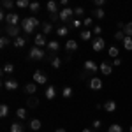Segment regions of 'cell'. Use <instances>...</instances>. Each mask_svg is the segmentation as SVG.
I'll return each instance as SVG.
<instances>
[{
  "instance_id": "6da1fadb",
  "label": "cell",
  "mask_w": 132,
  "mask_h": 132,
  "mask_svg": "<svg viewBox=\"0 0 132 132\" xmlns=\"http://www.w3.org/2000/svg\"><path fill=\"white\" fill-rule=\"evenodd\" d=\"M37 27H39V20L35 16H28V18L21 20V28L25 30V34H32Z\"/></svg>"
},
{
  "instance_id": "7a4b0ae2",
  "label": "cell",
  "mask_w": 132,
  "mask_h": 132,
  "mask_svg": "<svg viewBox=\"0 0 132 132\" xmlns=\"http://www.w3.org/2000/svg\"><path fill=\"white\" fill-rule=\"evenodd\" d=\"M28 56H30L32 60H42V58L46 56V53H44L41 48H37V46H35V48H32V50H30Z\"/></svg>"
},
{
  "instance_id": "3957f363",
  "label": "cell",
  "mask_w": 132,
  "mask_h": 132,
  "mask_svg": "<svg viewBox=\"0 0 132 132\" xmlns=\"http://www.w3.org/2000/svg\"><path fill=\"white\" fill-rule=\"evenodd\" d=\"M7 27H18V23H20V16L16 14V12H7Z\"/></svg>"
},
{
  "instance_id": "277c9868",
  "label": "cell",
  "mask_w": 132,
  "mask_h": 132,
  "mask_svg": "<svg viewBox=\"0 0 132 132\" xmlns=\"http://www.w3.org/2000/svg\"><path fill=\"white\" fill-rule=\"evenodd\" d=\"M34 83H37V85H46V83H48V76L41 71H35L34 72Z\"/></svg>"
},
{
  "instance_id": "5b68a950",
  "label": "cell",
  "mask_w": 132,
  "mask_h": 132,
  "mask_svg": "<svg viewBox=\"0 0 132 132\" xmlns=\"http://www.w3.org/2000/svg\"><path fill=\"white\" fill-rule=\"evenodd\" d=\"M5 32H7V37L18 39V37H20V32H21V27H7Z\"/></svg>"
},
{
  "instance_id": "8992f818",
  "label": "cell",
  "mask_w": 132,
  "mask_h": 132,
  "mask_svg": "<svg viewBox=\"0 0 132 132\" xmlns=\"http://www.w3.org/2000/svg\"><path fill=\"white\" fill-rule=\"evenodd\" d=\"M104 46H106V41H104L102 37H95V39H93V44H92L93 51H102Z\"/></svg>"
},
{
  "instance_id": "52a82bcc",
  "label": "cell",
  "mask_w": 132,
  "mask_h": 132,
  "mask_svg": "<svg viewBox=\"0 0 132 132\" xmlns=\"http://www.w3.org/2000/svg\"><path fill=\"white\" fill-rule=\"evenodd\" d=\"M85 71L86 72H97L99 71V65H97L93 60H86L85 62Z\"/></svg>"
},
{
  "instance_id": "ba28073f",
  "label": "cell",
  "mask_w": 132,
  "mask_h": 132,
  "mask_svg": "<svg viewBox=\"0 0 132 132\" xmlns=\"http://www.w3.org/2000/svg\"><path fill=\"white\" fill-rule=\"evenodd\" d=\"M72 14H74V11H72L71 7H63V9L60 11V20H62V21H67V20L72 16Z\"/></svg>"
},
{
  "instance_id": "9c48e42d",
  "label": "cell",
  "mask_w": 132,
  "mask_h": 132,
  "mask_svg": "<svg viewBox=\"0 0 132 132\" xmlns=\"http://www.w3.org/2000/svg\"><path fill=\"white\" fill-rule=\"evenodd\" d=\"M99 69H101V72H102V74H106V76H109V74L113 72V67L108 63V62H102L101 65H99Z\"/></svg>"
},
{
  "instance_id": "30bf717a",
  "label": "cell",
  "mask_w": 132,
  "mask_h": 132,
  "mask_svg": "<svg viewBox=\"0 0 132 132\" xmlns=\"http://www.w3.org/2000/svg\"><path fill=\"white\" fill-rule=\"evenodd\" d=\"M44 44H48L46 35H44V34H37V35H35V46H37V48H42Z\"/></svg>"
},
{
  "instance_id": "8fae6325",
  "label": "cell",
  "mask_w": 132,
  "mask_h": 132,
  "mask_svg": "<svg viewBox=\"0 0 132 132\" xmlns=\"http://www.w3.org/2000/svg\"><path fill=\"white\" fill-rule=\"evenodd\" d=\"M35 92H37V83H27V85H25V93L34 95Z\"/></svg>"
},
{
  "instance_id": "7c38bea8",
  "label": "cell",
  "mask_w": 132,
  "mask_h": 132,
  "mask_svg": "<svg viewBox=\"0 0 132 132\" xmlns=\"http://www.w3.org/2000/svg\"><path fill=\"white\" fill-rule=\"evenodd\" d=\"M88 86H90L92 90H101L102 88V81L99 79V78H93V79H90V85H88Z\"/></svg>"
},
{
  "instance_id": "4fadbf2b",
  "label": "cell",
  "mask_w": 132,
  "mask_h": 132,
  "mask_svg": "<svg viewBox=\"0 0 132 132\" xmlns=\"http://www.w3.org/2000/svg\"><path fill=\"white\" fill-rule=\"evenodd\" d=\"M46 7H48V11H50V14H58V5H56V2L50 0Z\"/></svg>"
},
{
  "instance_id": "5bb4252c",
  "label": "cell",
  "mask_w": 132,
  "mask_h": 132,
  "mask_svg": "<svg viewBox=\"0 0 132 132\" xmlns=\"http://www.w3.org/2000/svg\"><path fill=\"white\" fill-rule=\"evenodd\" d=\"M55 97H56V90H55V86H48V88H46V99L53 101Z\"/></svg>"
},
{
  "instance_id": "9a60e30c",
  "label": "cell",
  "mask_w": 132,
  "mask_h": 132,
  "mask_svg": "<svg viewBox=\"0 0 132 132\" xmlns=\"http://www.w3.org/2000/svg\"><path fill=\"white\" fill-rule=\"evenodd\" d=\"M76 50H78V42H76V41H72V39H71V41L65 42V51H76Z\"/></svg>"
},
{
  "instance_id": "2e32d148",
  "label": "cell",
  "mask_w": 132,
  "mask_h": 132,
  "mask_svg": "<svg viewBox=\"0 0 132 132\" xmlns=\"http://www.w3.org/2000/svg\"><path fill=\"white\" fill-rule=\"evenodd\" d=\"M4 86H5V90H16V88H18V81H14V79H9V81L4 83Z\"/></svg>"
},
{
  "instance_id": "e0dca14e",
  "label": "cell",
  "mask_w": 132,
  "mask_h": 132,
  "mask_svg": "<svg viewBox=\"0 0 132 132\" xmlns=\"http://www.w3.org/2000/svg\"><path fill=\"white\" fill-rule=\"evenodd\" d=\"M104 109H106L108 113H113L114 109H116V102L114 101H108L106 104H104Z\"/></svg>"
},
{
  "instance_id": "ac0fdd59",
  "label": "cell",
  "mask_w": 132,
  "mask_h": 132,
  "mask_svg": "<svg viewBox=\"0 0 132 132\" xmlns=\"http://www.w3.org/2000/svg\"><path fill=\"white\" fill-rule=\"evenodd\" d=\"M48 48H50L51 53H56V51L60 50V44H58L56 41H50V42H48Z\"/></svg>"
},
{
  "instance_id": "d6986e66",
  "label": "cell",
  "mask_w": 132,
  "mask_h": 132,
  "mask_svg": "<svg viewBox=\"0 0 132 132\" xmlns=\"http://www.w3.org/2000/svg\"><path fill=\"white\" fill-rule=\"evenodd\" d=\"M41 127H42V123H41V120H37V118H34V120L30 122V129L32 130H39Z\"/></svg>"
},
{
  "instance_id": "ffe728a7",
  "label": "cell",
  "mask_w": 132,
  "mask_h": 132,
  "mask_svg": "<svg viewBox=\"0 0 132 132\" xmlns=\"http://www.w3.org/2000/svg\"><path fill=\"white\" fill-rule=\"evenodd\" d=\"M11 132H25V130H23L20 122H14V123H11Z\"/></svg>"
},
{
  "instance_id": "44dd1931",
  "label": "cell",
  "mask_w": 132,
  "mask_h": 132,
  "mask_svg": "<svg viewBox=\"0 0 132 132\" xmlns=\"http://www.w3.org/2000/svg\"><path fill=\"white\" fill-rule=\"evenodd\" d=\"M93 16H95L97 20H102V18L106 16V12H104V9H101V7H97V9H93Z\"/></svg>"
},
{
  "instance_id": "7402d4cb",
  "label": "cell",
  "mask_w": 132,
  "mask_h": 132,
  "mask_svg": "<svg viewBox=\"0 0 132 132\" xmlns=\"http://www.w3.org/2000/svg\"><path fill=\"white\" fill-rule=\"evenodd\" d=\"M25 44H27V39H25V37H18V39H14V46H16V48H23V46H25Z\"/></svg>"
},
{
  "instance_id": "603a6c76",
  "label": "cell",
  "mask_w": 132,
  "mask_h": 132,
  "mask_svg": "<svg viewBox=\"0 0 132 132\" xmlns=\"http://www.w3.org/2000/svg\"><path fill=\"white\" fill-rule=\"evenodd\" d=\"M123 48L127 51H132V37H125L123 39Z\"/></svg>"
},
{
  "instance_id": "cb8c5ba5",
  "label": "cell",
  "mask_w": 132,
  "mask_h": 132,
  "mask_svg": "<svg viewBox=\"0 0 132 132\" xmlns=\"http://www.w3.org/2000/svg\"><path fill=\"white\" fill-rule=\"evenodd\" d=\"M60 65H62V60L58 56H53V58H51V67H53V69H60Z\"/></svg>"
},
{
  "instance_id": "d4e9b609",
  "label": "cell",
  "mask_w": 132,
  "mask_h": 132,
  "mask_svg": "<svg viewBox=\"0 0 132 132\" xmlns=\"http://www.w3.org/2000/svg\"><path fill=\"white\" fill-rule=\"evenodd\" d=\"M7 114H9V106H7V104H2V106H0V116L5 118Z\"/></svg>"
},
{
  "instance_id": "484cf974",
  "label": "cell",
  "mask_w": 132,
  "mask_h": 132,
  "mask_svg": "<svg viewBox=\"0 0 132 132\" xmlns=\"http://www.w3.org/2000/svg\"><path fill=\"white\" fill-rule=\"evenodd\" d=\"M27 114H28V113H27V109H25V108H20V109L16 111V116H18L20 120H25V118H27Z\"/></svg>"
},
{
  "instance_id": "4316f807",
  "label": "cell",
  "mask_w": 132,
  "mask_h": 132,
  "mask_svg": "<svg viewBox=\"0 0 132 132\" xmlns=\"http://www.w3.org/2000/svg\"><path fill=\"white\" fill-rule=\"evenodd\" d=\"M108 132H123V129L118 125V123H113V125L108 127Z\"/></svg>"
},
{
  "instance_id": "83f0119b",
  "label": "cell",
  "mask_w": 132,
  "mask_h": 132,
  "mask_svg": "<svg viewBox=\"0 0 132 132\" xmlns=\"http://www.w3.org/2000/svg\"><path fill=\"white\" fill-rule=\"evenodd\" d=\"M50 32H53V25H51V23H42V34L46 35V34H50Z\"/></svg>"
},
{
  "instance_id": "f1b7e54d",
  "label": "cell",
  "mask_w": 132,
  "mask_h": 132,
  "mask_svg": "<svg viewBox=\"0 0 132 132\" xmlns=\"http://www.w3.org/2000/svg\"><path fill=\"white\" fill-rule=\"evenodd\" d=\"M79 37H81V41H90L92 32H90V30H83L81 34H79Z\"/></svg>"
},
{
  "instance_id": "f546056e",
  "label": "cell",
  "mask_w": 132,
  "mask_h": 132,
  "mask_svg": "<svg viewBox=\"0 0 132 132\" xmlns=\"http://www.w3.org/2000/svg\"><path fill=\"white\" fill-rule=\"evenodd\" d=\"M27 104H28V108H37V106H39V99H35V97H30V99L27 101Z\"/></svg>"
},
{
  "instance_id": "4dcf8cb0",
  "label": "cell",
  "mask_w": 132,
  "mask_h": 132,
  "mask_svg": "<svg viewBox=\"0 0 132 132\" xmlns=\"http://www.w3.org/2000/svg\"><path fill=\"white\" fill-rule=\"evenodd\" d=\"M14 5H16V4H14L12 0H4V2H2V7H4V9H11V11H12Z\"/></svg>"
},
{
  "instance_id": "1f68e13d",
  "label": "cell",
  "mask_w": 132,
  "mask_h": 132,
  "mask_svg": "<svg viewBox=\"0 0 132 132\" xmlns=\"http://www.w3.org/2000/svg\"><path fill=\"white\" fill-rule=\"evenodd\" d=\"M30 4H32V2H28V0H18V2H16V5H18L20 9H25V7H30Z\"/></svg>"
},
{
  "instance_id": "d6a6232c",
  "label": "cell",
  "mask_w": 132,
  "mask_h": 132,
  "mask_svg": "<svg viewBox=\"0 0 132 132\" xmlns=\"http://www.w3.org/2000/svg\"><path fill=\"white\" fill-rule=\"evenodd\" d=\"M123 32H125V35H127V37H132V21L125 25V28H123Z\"/></svg>"
},
{
  "instance_id": "836d02e7",
  "label": "cell",
  "mask_w": 132,
  "mask_h": 132,
  "mask_svg": "<svg viewBox=\"0 0 132 132\" xmlns=\"http://www.w3.org/2000/svg\"><path fill=\"white\" fill-rule=\"evenodd\" d=\"M62 95H63L65 99L72 97V88H71V86H65V88H63V92H62Z\"/></svg>"
},
{
  "instance_id": "e575fe53",
  "label": "cell",
  "mask_w": 132,
  "mask_h": 132,
  "mask_svg": "<svg viewBox=\"0 0 132 132\" xmlns=\"http://www.w3.org/2000/svg\"><path fill=\"white\" fill-rule=\"evenodd\" d=\"M2 72L12 74V72H14V65H12V63H5V65H4V71H2Z\"/></svg>"
},
{
  "instance_id": "d590c367",
  "label": "cell",
  "mask_w": 132,
  "mask_h": 132,
  "mask_svg": "<svg viewBox=\"0 0 132 132\" xmlns=\"http://www.w3.org/2000/svg\"><path fill=\"white\" fill-rule=\"evenodd\" d=\"M39 9H41V4H39V2H32V4H30V11L34 12V14H35Z\"/></svg>"
},
{
  "instance_id": "8d00e7d4",
  "label": "cell",
  "mask_w": 132,
  "mask_h": 132,
  "mask_svg": "<svg viewBox=\"0 0 132 132\" xmlns=\"http://www.w3.org/2000/svg\"><path fill=\"white\" fill-rule=\"evenodd\" d=\"M125 37H127V35H125V32H123V30H118L116 34H114V39H116V41H123Z\"/></svg>"
},
{
  "instance_id": "74e56055",
  "label": "cell",
  "mask_w": 132,
  "mask_h": 132,
  "mask_svg": "<svg viewBox=\"0 0 132 132\" xmlns=\"http://www.w3.org/2000/svg\"><path fill=\"white\" fill-rule=\"evenodd\" d=\"M67 32H69V28H67V27H60V28L56 30V34H58L60 37H65V35H67Z\"/></svg>"
},
{
  "instance_id": "f35d334b",
  "label": "cell",
  "mask_w": 132,
  "mask_h": 132,
  "mask_svg": "<svg viewBox=\"0 0 132 132\" xmlns=\"http://www.w3.org/2000/svg\"><path fill=\"white\" fill-rule=\"evenodd\" d=\"M9 42H11V37H7V35H4V37L0 39V46H2V48H5V46H7Z\"/></svg>"
},
{
  "instance_id": "ab89813d",
  "label": "cell",
  "mask_w": 132,
  "mask_h": 132,
  "mask_svg": "<svg viewBox=\"0 0 132 132\" xmlns=\"http://www.w3.org/2000/svg\"><path fill=\"white\" fill-rule=\"evenodd\" d=\"M108 53H109V56H113V58H116V56H118V48H114V46H111Z\"/></svg>"
},
{
  "instance_id": "60d3db41",
  "label": "cell",
  "mask_w": 132,
  "mask_h": 132,
  "mask_svg": "<svg viewBox=\"0 0 132 132\" xmlns=\"http://www.w3.org/2000/svg\"><path fill=\"white\" fill-rule=\"evenodd\" d=\"M101 32H102V27H99V25L93 27V34H95V37H101Z\"/></svg>"
},
{
  "instance_id": "b9f144b4",
  "label": "cell",
  "mask_w": 132,
  "mask_h": 132,
  "mask_svg": "<svg viewBox=\"0 0 132 132\" xmlns=\"http://www.w3.org/2000/svg\"><path fill=\"white\" fill-rule=\"evenodd\" d=\"M83 12H85V11H83V7H78V9H74V14H78V16H81Z\"/></svg>"
},
{
  "instance_id": "7bdbcfd3",
  "label": "cell",
  "mask_w": 132,
  "mask_h": 132,
  "mask_svg": "<svg viewBox=\"0 0 132 132\" xmlns=\"http://www.w3.org/2000/svg\"><path fill=\"white\" fill-rule=\"evenodd\" d=\"M83 25L85 27H92V18H86V20L83 21Z\"/></svg>"
},
{
  "instance_id": "ee69618b",
  "label": "cell",
  "mask_w": 132,
  "mask_h": 132,
  "mask_svg": "<svg viewBox=\"0 0 132 132\" xmlns=\"http://www.w3.org/2000/svg\"><path fill=\"white\" fill-rule=\"evenodd\" d=\"M50 16H51V20H53V21L60 20V12H58V14H50Z\"/></svg>"
},
{
  "instance_id": "f6af8a7d",
  "label": "cell",
  "mask_w": 132,
  "mask_h": 132,
  "mask_svg": "<svg viewBox=\"0 0 132 132\" xmlns=\"http://www.w3.org/2000/svg\"><path fill=\"white\" fill-rule=\"evenodd\" d=\"M95 5H97V7H102V5H104V0H95Z\"/></svg>"
},
{
  "instance_id": "bcb514c9",
  "label": "cell",
  "mask_w": 132,
  "mask_h": 132,
  "mask_svg": "<svg viewBox=\"0 0 132 132\" xmlns=\"http://www.w3.org/2000/svg\"><path fill=\"white\" fill-rule=\"evenodd\" d=\"M101 120H95V122H93V127H95V129H99V127H101Z\"/></svg>"
},
{
  "instance_id": "7dc6e473",
  "label": "cell",
  "mask_w": 132,
  "mask_h": 132,
  "mask_svg": "<svg viewBox=\"0 0 132 132\" xmlns=\"http://www.w3.org/2000/svg\"><path fill=\"white\" fill-rule=\"evenodd\" d=\"M60 4H62V5H63V7H69V5H67V4H69V0H62Z\"/></svg>"
},
{
  "instance_id": "c3c4849f",
  "label": "cell",
  "mask_w": 132,
  "mask_h": 132,
  "mask_svg": "<svg viewBox=\"0 0 132 132\" xmlns=\"http://www.w3.org/2000/svg\"><path fill=\"white\" fill-rule=\"evenodd\" d=\"M113 63H114V65H120V63H122V60H120V58H114V62H113Z\"/></svg>"
},
{
  "instance_id": "681fc988",
  "label": "cell",
  "mask_w": 132,
  "mask_h": 132,
  "mask_svg": "<svg viewBox=\"0 0 132 132\" xmlns=\"http://www.w3.org/2000/svg\"><path fill=\"white\" fill-rule=\"evenodd\" d=\"M55 132H67V130H65V129H56Z\"/></svg>"
},
{
  "instance_id": "f907efd6",
  "label": "cell",
  "mask_w": 132,
  "mask_h": 132,
  "mask_svg": "<svg viewBox=\"0 0 132 132\" xmlns=\"http://www.w3.org/2000/svg\"><path fill=\"white\" fill-rule=\"evenodd\" d=\"M83 132H93L92 129H83Z\"/></svg>"
},
{
  "instance_id": "816d5d0a",
  "label": "cell",
  "mask_w": 132,
  "mask_h": 132,
  "mask_svg": "<svg viewBox=\"0 0 132 132\" xmlns=\"http://www.w3.org/2000/svg\"><path fill=\"white\" fill-rule=\"evenodd\" d=\"M130 132H132V125H130Z\"/></svg>"
}]
</instances>
